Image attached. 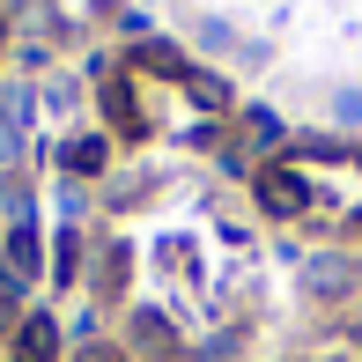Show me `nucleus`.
Here are the masks:
<instances>
[{"mask_svg":"<svg viewBox=\"0 0 362 362\" xmlns=\"http://www.w3.org/2000/svg\"><path fill=\"white\" fill-rule=\"evenodd\" d=\"M30 111H37V89H30V81H8V89H0V170H23Z\"/></svg>","mask_w":362,"mask_h":362,"instance_id":"nucleus-1","label":"nucleus"},{"mask_svg":"<svg viewBox=\"0 0 362 362\" xmlns=\"http://www.w3.org/2000/svg\"><path fill=\"white\" fill-rule=\"evenodd\" d=\"M252 192H259V207H267L274 222H288V215H303V207H310V177L288 170V163H267V170L252 177Z\"/></svg>","mask_w":362,"mask_h":362,"instance_id":"nucleus-2","label":"nucleus"},{"mask_svg":"<svg viewBox=\"0 0 362 362\" xmlns=\"http://www.w3.org/2000/svg\"><path fill=\"white\" fill-rule=\"evenodd\" d=\"M126 340H134L148 362H177V355H185V333H177L163 310H134V318H126Z\"/></svg>","mask_w":362,"mask_h":362,"instance_id":"nucleus-3","label":"nucleus"},{"mask_svg":"<svg viewBox=\"0 0 362 362\" xmlns=\"http://www.w3.org/2000/svg\"><path fill=\"white\" fill-rule=\"evenodd\" d=\"M8 362H59V325H52V310H30V318H23Z\"/></svg>","mask_w":362,"mask_h":362,"instance_id":"nucleus-4","label":"nucleus"},{"mask_svg":"<svg viewBox=\"0 0 362 362\" xmlns=\"http://www.w3.org/2000/svg\"><path fill=\"white\" fill-rule=\"evenodd\" d=\"M0 252H8V267H15V281H23V288L45 274V237H37V222H15Z\"/></svg>","mask_w":362,"mask_h":362,"instance_id":"nucleus-5","label":"nucleus"},{"mask_svg":"<svg viewBox=\"0 0 362 362\" xmlns=\"http://www.w3.org/2000/svg\"><path fill=\"white\" fill-rule=\"evenodd\" d=\"M126 267H134V252H126V244H104V252H96V267H89V296L119 303V296H126Z\"/></svg>","mask_w":362,"mask_h":362,"instance_id":"nucleus-6","label":"nucleus"},{"mask_svg":"<svg viewBox=\"0 0 362 362\" xmlns=\"http://www.w3.org/2000/svg\"><path fill=\"white\" fill-rule=\"evenodd\" d=\"M59 163H67V177H96V170L111 163V141H104V134H74L67 148H59Z\"/></svg>","mask_w":362,"mask_h":362,"instance_id":"nucleus-7","label":"nucleus"},{"mask_svg":"<svg viewBox=\"0 0 362 362\" xmlns=\"http://www.w3.org/2000/svg\"><path fill=\"white\" fill-rule=\"evenodd\" d=\"M303 288L310 296H348L355 288V267H348V259H303Z\"/></svg>","mask_w":362,"mask_h":362,"instance_id":"nucleus-8","label":"nucleus"},{"mask_svg":"<svg viewBox=\"0 0 362 362\" xmlns=\"http://www.w3.org/2000/svg\"><path fill=\"white\" fill-rule=\"evenodd\" d=\"M177 89H185L200 111H229V81H222V74H207V67H192L185 81H177Z\"/></svg>","mask_w":362,"mask_h":362,"instance_id":"nucleus-9","label":"nucleus"},{"mask_svg":"<svg viewBox=\"0 0 362 362\" xmlns=\"http://www.w3.org/2000/svg\"><path fill=\"white\" fill-rule=\"evenodd\" d=\"M74 274H81V237H74V229H59V237H52V281L67 288Z\"/></svg>","mask_w":362,"mask_h":362,"instance_id":"nucleus-10","label":"nucleus"},{"mask_svg":"<svg viewBox=\"0 0 362 362\" xmlns=\"http://www.w3.org/2000/svg\"><path fill=\"white\" fill-rule=\"evenodd\" d=\"M244 134H252V148H281V119H274L267 104H252L244 111Z\"/></svg>","mask_w":362,"mask_h":362,"instance_id":"nucleus-11","label":"nucleus"},{"mask_svg":"<svg viewBox=\"0 0 362 362\" xmlns=\"http://www.w3.org/2000/svg\"><path fill=\"white\" fill-rule=\"evenodd\" d=\"M333 119H340V126H362V89H340V96H333Z\"/></svg>","mask_w":362,"mask_h":362,"instance_id":"nucleus-12","label":"nucleus"},{"mask_svg":"<svg viewBox=\"0 0 362 362\" xmlns=\"http://www.w3.org/2000/svg\"><path fill=\"white\" fill-rule=\"evenodd\" d=\"M74 96H81L74 81H45V111H74Z\"/></svg>","mask_w":362,"mask_h":362,"instance_id":"nucleus-13","label":"nucleus"},{"mask_svg":"<svg viewBox=\"0 0 362 362\" xmlns=\"http://www.w3.org/2000/svg\"><path fill=\"white\" fill-rule=\"evenodd\" d=\"M200 45H207V52H222V45H229V23H222V15H207V23H200Z\"/></svg>","mask_w":362,"mask_h":362,"instance_id":"nucleus-14","label":"nucleus"},{"mask_svg":"<svg viewBox=\"0 0 362 362\" xmlns=\"http://www.w3.org/2000/svg\"><path fill=\"white\" fill-rule=\"evenodd\" d=\"M0 37H8V15H0Z\"/></svg>","mask_w":362,"mask_h":362,"instance_id":"nucleus-15","label":"nucleus"},{"mask_svg":"<svg viewBox=\"0 0 362 362\" xmlns=\"http://www.w3.org/2000/svg\"><path fill=\"white\" fill-rule=\"evenodd\" d=\"M355 340H362V325H355Z\"/></svg>","mask_w":362,"mask_h":362,"instance_id":"nucleus-16","label":"nucleus"}]
</instances>
